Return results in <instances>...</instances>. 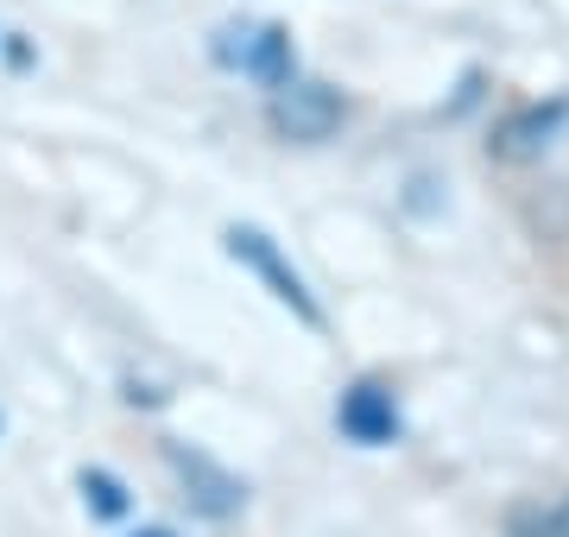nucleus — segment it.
Segmentation results:
<instances>
[{
    "label": "nucleus",
    "instance_id": "6e6552de",
    "mask_svg": "<svg viewBox=\"0 0 569 537\" xmlns=\"http://www.w3.org/2000/svg\"><path fill=\"white\" fill-rule=\"evenodd\" d=\"M133 537H178V531H164V525H146V531H133Z\"/></svg>",
    "mask_w": 569,
    "mask_h": 537
},
{
    "label": "nucleus",
    "instance_id": "f257e3e1",
    "mask_svg": "<svg viewBox=\"0 0 569 537\" xmlns=\"http://www.w3.org/2000/svg\"><path fill=\"white\" fill-rule=\"evenodd\" d=\"M216 63L222 70H241L247 83L260 89H284L298 77V44H291V26L279 20H228L216 32Z\"/></svg>",
    "mask_w": 569,
    "mask_h": 537
},
{
    "label": "nucleus",
    "instance_id": "20e7f679",
    "mask_svg": "<svg viewBox=\"0 0 569 537\" xmlns=\"http://www.w3.org/2000/svg\"><path fill=\"white\" fill-rule=\"evenodd\" d=\"M336 424H342L348 443H361V449H387L392 436H399V398H392L387 379H355L336 405Z\"/></svg>",
    "mask_w": 569,
    "mask_h": 537
},
{
    "label": "nucleus",
    "instance_id": "7ed1b4c3",
    "mask_svg": "<svg viewBox=\"0 0 569 537\" xmlns=\"http://www.w3.org/2000/svg\"><path fill=\"white\" fill-rule=\"evenodd\" d=\"M222 241H228V260H241V266L253 272V278H260V285L272 291V297H279L284 311H291L298 323H305V330H323V323H329V316H323V304L310 297L305 272H298L291 260H284V253H279V241H272L266 227H253V222H234V227L222 234Z\"/></svg>",
    "mask_w": 569,
    "mask_h": 537
},
{
    "label": "nucleus",
    "instance_id": "39448f33",
    "mask_svg": "<svg viewBox=\"0 0 569 537\" xmlns=\"http://www.w3.org/2000/svg\"><path fill=\"white\" fill-rule=\"evenodd\" d=\"M171 468H178L183 475V487H190V499H197V513H209V518H228V513H241L247 506V487L234 475H228V468H216V462H209V455H197V449H178V443H171Z\"/></svg>",
    "mask_w": 569,
    "mask_h": 537
},
{
    "label": "nucleus",
    "instance_id": "1a4fd4ad",
    "mask_svg": "<svg viewBox=\"0 0 569 537\" xmlns=\"http://www.w3.org/2000/svg\"><path fill=\"white\" fill-rule=\"evenodd\" d=\"M0 430H7V417H0Z\"/></svg>",
    "mask_w": 569,
    "mask_h": 537
},
{
    "label": "nucleus",
    "instance_id": "f03ea898",
    "mask_svg": "<svg viewBox=\"0 0 569 537\" xmlns=\"http://www.w3.org/2000/svg\"><path fill=\"white\" fill-rule=\"evenodd\" d=\"M266 126L284 145H323L348 126L342 89L317 83V77H291L284 89H266Z\"/></svg>",
    "mask_w": 569,
    "mask_h": 537
},
{
    "label": "nucleus",
    "instance_id": "0eeeda50",
    "mask_svg": "<svg viewBox=\"0 0 569 537\" xmlns=\"http://www.w3.org/2000/svg\"><path fill=\"white\" fill-rule=\"evenodd\" d=\"M538 537H569V499H563V506H557V513L545 518V525H538Z\"/></svg>",
    "mask_w": 569,
    "mask_h": 537
},
{
    "label": "nucleus",
    "instance_id": "423d86ee",
    "mask_svg": "<svg viewBox=\"0 0 569 537\" xmlns=\"http://www.w3.org/2000/svg\"><path fill=\"white\" fill-rule=\"evenodd\" d=\"M82 499H89V513L96 518H121L133 499H127L121 475H108V468H82Z\"/></svg>",
    "mask_w": 569,
    "mask_h": 537
}]
</instances>
